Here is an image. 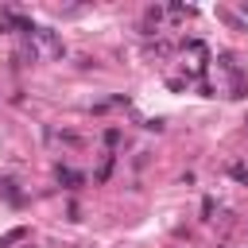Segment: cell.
<instances>
[{"instance_id":"obj_1","label":"cell","mask_w":248,"mask_h":248,"mask_svg":"<svg viewBox=\"0 0 248 248\" xmlns=\"http://www.w3.org/2000/svg\"><path fill=\"white\" fill-rule=\"evenodd\" d=\"M23 236H27V229L19 225V229H12V232H4V236H0V248H12V244H19Z\"/></svg>"},{"instance_id":"obj_2","label":"cell","mask_w":248,"mask_h":248,"mask_svg":"<svg viewBox=\"0 0 248 248\" xmlns=\"http://www.w3.org/2000/svg\"><path fill=\"white\" fill-rule=\"evenodd\" d=\"M58 178H62V182H70V186H81V174H74L70 167H58Z\"/></svg>"},{"instance_id":"obj_3","label":"cell","mask_w":248,"mask_h":248,"mask_svg":"<svg viewBox=\"0 0 248 248\" xmlns=\"http://www.w3.org/2000/svg\"><path fill=\"white\" fill-rule=\"evenodd\" d=\"M229 170H232V178H236V182H244V186H248V167H244V163H232Z\"/></svg>"},{"instance_id":"obj_4","label":"cell","mask_w":248,"mask_h":248,"mask_svg":"<svg viewBox=\"0 0 248 248\" xmlns=\"http://www.w3.org/2000/svg\"><path fill=\"white\" fill-rule=\"evenodd\" d=\"M105 143H108V147H112V143H120V132H116V128H108V132H105Z\"/></svg>"}]
</instances>
